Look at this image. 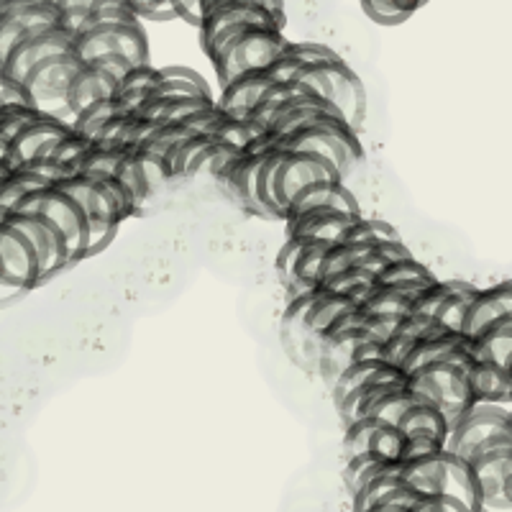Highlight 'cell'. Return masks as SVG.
I'll use <instances>...</instances> for the list:
<instances>
[{
    "label": "cell",
    "instance_id": "6da1fadb",
    "mask_svg": "<svg viewBox=\"0 0 512 512\" xmlns=\"http://www.w3.org/2000/svg\"><path fill=\"white\" fill-rule=\"evenodd\" d=\"M292 41L285 31L269 29V26L241 24L221 31L216 39L205 44V57L216 67L218 82L228 85L239 75L254 70H269L282 54L287 52Z\"/></svg>",
    "mask_w": 512,
    "mask_h": 512
},
{
    "label": "cell",
    "instance_id": "7a4b0ae2",
    "mask_svg": "<svg viewBox=\"0 0 512 512\" xmlns=\"http://www.w3.org/2000/svg\"><path fill=\"white\" fill-rule=\"evenodd\" d=\"M297 82L318 98L328 100L351 128L359 126L364 108H367V93H364L359 75L338 54L323 59V62L308 64L300 72Z\"/></svg>",
    "mask_w": 512,
    "mask_h": 512
},
{
    "label": "cell",
    "instance_id": "3957f363",
    "mask_svg": "<svg viewBox=\"0 0 512 512\" xmlns=\"http://www.w3.org/2000/svg\"><path fill=\"white\" fill-rule=\"evenodd\" d=\"M82 64L85 62L75 52H64L44 59L26 75L24 85L41 113L72 123L70 111H67V95H70L72 82L82 70Z\"/></svg>",
    "mask_w": 512,
    "mask_h": 512
},
{
    "label": "cell",
    "instance_id": "277c9868",
    "mask_svg": "<svg viewBox=\"0 0 512 512\" xmlns=\"http://www.w3.org/2000/svg\"><path fill=\"white\" fill-rule=\"evenodd\" d=\"M241 24L269 26V29L285 31V8H274L269 3H259V0H216V3H208L203 8L198 26L200 47L210 44L221 31Z\"/></svg>",
    "mask_w": 512,
    "mask_h": 512
},
{
    "label": "cell",
    "instance_id": "5b68a950",
    "mask_svg": "<svg viewBox=\"0 0 512 512\" xmlns=\"http://www.w3.org/2000/svg\"><path fill=\"white\" fill-rule=\"evenodd\" d=\"M72 47H75V34L64 24L36 29L13 49L11 57L3 64V72L11 75L13 80L24 82L36 64H41L49 57H57V54L72 52Z\"/></svg>",
    "mask_w": 512,
    "mask_h": 512
},
{
    "label": "cell",
    "instance_id": "8992f818",
    "mask_svg": "<svg viewBox=\"0 0 512 512\" xmlns=\"http://www.w3.org/2000/svg\"><path fill=\"white\" fill-rule=\"evenodd\" d=\"M0 267L8 285L16 287L18 292L31 290L41 282V262L34 244L3 218H0Z\"/></svg>",
    "mask_w": 512,
    "mask_h": 512
},
{
    "label": "cell",
    "instance_id": "52a82bcc",
    "mask_svg": "<svg viewBox=\"0 0 512 512\" xmlns=\"http://www.w3.org/2000/svg\"><path fill=\"white\" fill-rule=\"evenodd\" d=\"M118 82H121V77L113 70H108L100 59L82 64V70L77 72L75 82H72L70 95H67V111H70L72 121L82 111H88L90 105L116 98Z\"/></svg>",
    "mask_w": 512,
    "mask_h": 512
},
{
    "label": "cell",
    "instance_id": "ba28073f",
    "mask_svg": "<svg viewBox=\"0 0 512 512\" xmlns=\"http://www.w3.org/2000/svg\"><path fill=\"white\" fill-rule=\"evenodd\" d=\"M272 85H277V82L272 80V72L269 70L246 72V75H239L236 80L223 85L218 108H221L228 118L246 121V118L256 111V105L262 103V98L267 95V90L272 88Z\"/></svg>",
    "mask_w": 512,
    "mask_h": 512
},
{
    "label": "cell",
    "instance_id": "9c48e42d",
    "mask_svg": "<svg viewBox=\"0 0 512 512\" xmlns=\"http://www.w3.org/2000/svg\"><path fill=\"white\" fill-rule=\"evenodd\" d=\"M469 384H472L474 402L489 405H507L512 408V374L495 361L474 356L469 361Z\"/></svg>",
    "mask_w": 512,
    "mask_h": 512
},
{
    "label": "cell",
    "instance_id": "30bf717a",
    "mask_svg": "<svg viewBox=\"0 0 512 512\" xmlns=\"http://www.w3.org/2000/svg\"><path fill=\"white\" fill-rule=\"evenodd\" d=\"M428 0H361V8L367 11L372 21L382 26H397L415 16V11L425 6Z\"/></svg>",
    "mask_w": 512,
    "mask_h": 512
},
{
    "label": "cell",
    "instance_id": "8fae6325",
    "mask_svg": "<svg viewBox=\"0 0 512 512\" xmlns=\"http://www.w3.org/2000/svg\"><path fill=\"white\" fill-rule=\"evenodd\" d=\"M177 18L187 21L192 26H200V16H203V0H172Z\"/></svg>",
    "mask_w": 512,
    "mask_h": 512
},
{
    "label": "cell",
    "instance_id": "7c38bea8",
    "mask_svg": "<svg viewBox=\"0 0 512 512\" xmlns=\"http://www.w3.org/2000/svg\"><path fill=\"white\" fill-rule=\"evenodd\" d=\"M208 3H216V0H203V8L208 6ZM259 3H269V6L274 8H285V0H259Z\"/></svg>",
    "mask_w": 512,
    "mask_h": 512
}]
</instances>
